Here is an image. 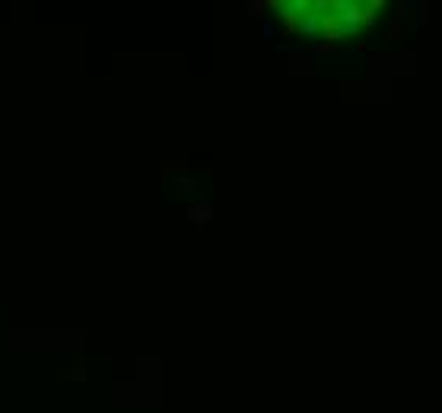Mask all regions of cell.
I'll return each instance as SVG.
<instances>
[{
  "label": "cell",
  "instance_id": "1",
  "mask_svg": "<svg viewBox=\"0 0 442 413\" xmlns=\"http://www.w3.org/2000/svg\"><path fill=\"white\" fill-rule=\"evenodd\" d=\"M318 26H321V32H325V39H331V42L344 35L341 22H337V13H318Z\"/></svg>",
  "mask_w": 442,
  "mask_h": 413
},
{
  "label": "cell",
  "instance_id": "2",
  "mask_svg": "<svg viewBox=\"0 0 442 413\" xmlns=\"http://www.w3.org/2000/svg\"><path fill=\"white\" fill-rule=\"evenodd\" d=\"M299 22H302V13L296 10L293 4L283 10V19H280V32L283 35H293V32H299Z\"/></svg>",
  "mask_w": 442,
  "mask_h": 413
},
{
  "label": "cell",
  "instance_id": "3",
  "mask_svg": "<svg viewBox=\"0 0 442 413\" xmlns=\"http://www.w3.org/2000/svg\"><path fill=\"white\" fill-rule=\"evenodd\" d=\"M188 216H191V222H210V219H213V210H210V207H197V204H194V207L188 210Z\"/></svg>",
  "mask_w": 442,
  "mask_h": 413
},
{
  "label": "cell",
  "instance_id": "4",
  "mask_svg": "<svg viewBox=\"0 0 442 413\" xmlns=\"http://www.w3.org/2000/svg\"><path fill=\"white\" fill-rule=\"evenodd\" d=\"M398 35H401V22L391 19V22H388V39H398Z\"/></svg>",
  "mask_w": 442,
  "mask_h": 413
},
{
  "label": "cell",
  "instance_id": "5",
  "mask_svg": "<svg viewBox=\"0 0 442 413\" xmlns=\"http://www.w3.org/2000/svg\"><path fill=\"white\" fill-rule=\"evenodd\" d=\"M420 22H423V26L429 22V7H426V4H420Z\"/></svg>",
  "mask_w": 442,
  "mask_h": 413
},
{
  "label": "cell",
  "instance_id": "6",
  "mask_svg": "<svg viewBox=\"0 0 442 413\" xmlns=\"http://www.w3.org/2000/svg\"><path fill=\"white\" fill-rule=\"evenodd\" d=\"M261 10H264L261 4H248V13H252V16H261Z\"/></svg>",
  "mask_w": 442,
  "mask_h": 413
}]
</instances>
